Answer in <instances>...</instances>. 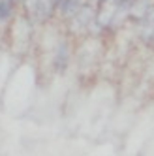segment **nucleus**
I'll return each mask as SVG.
<instances>
[{
	"label": "nucleus",
	"instance_id": "f257e3e1",
	"mask_svg": "<svg viewBox=\"0 0 154 156\" xmlns=\"http://www.w3.org/2000/svg\"><path fill=\"white\" fill-rule=\"evenodd\" d=\"M9 9H12V0H2L0 2V19L6 17L9 13Z\"/></svg>",
	"mask_w": 154,
	"mask_h": 156
}]
</instances>
